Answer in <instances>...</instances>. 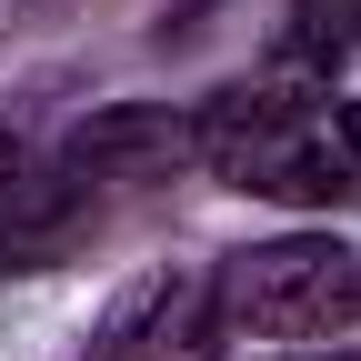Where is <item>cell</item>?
Here are the masks:
<instances>
[{"mask_svg": "<svg viewBox=\"0 0 361 361\" xmlns=\"http://www.w3.org/2000/svg\"><path fill=\"white\" fill-rule=\"evenodd\" d=\"M20 201H30V191H11V201H0V271H20V261L40 251V241H30V221H20Z\"/></svg>", "mask_w": 361, "mask_h": 361, "instance_id": "obj_5", "label": "cell"}, {"mask_svg": "<svg viewBox=\"0 0 361 361\" xmlns=\"http://www.w3.org/2000/svg\"><path fill=\"white\" fill-rule=\"evenodd\" d=\"M191 151L221 191H251L281 211H341L361 201V90L301 80V71L221 90L191 121Z\"/></svg>", "mask_w": 361, "mask_h": 361, "instance_id": "obj_1", "label": "cell"}, {"mask_svg": "<svg viewBox=\"0 0 361 361\" xmlns=\"http://www.w3.org/2000/svg\"><path fill=\"white\" fill-rule=\"evenodd\" d=\"M211 311H221V341H271V351L341 341L361 322V251L341 231H281V241L221 251Z\"/></svg>", "mask_w": 361, "mask_h": 361, "instance_id": "obj_2", "label": "cell"}, {"mask_svg": "<svg viewBox=\"0 0 361 361\" xmlns=\"http://www.w3.org/2000/svg\"><path fill=\"white\" fill-rule=\"evenodd\" d=\"M90 361H221L211 261H161L141 281H121L111 311L90 322Z\"/></svg>", "mask_w": 361, "mask_h": 361, "instance_id": "obj_3", "label": "cell"}, {"mask_svg": "<svg viewBox=\"0 0 361 361\" xmlns=\"http://www.w3.org/2000/svg\"><path fill=\"white\" fill-rule=\"evenodd\" d=\"M11 191H30V151H20V130L0 121V201H11Z\"/></svg>", "mask_w": 361, "mask_h": 361, "instance_id": "obj_6", "label": "cell"}, {"mask_svg": "<svg viewBox=\"0 0 361 361\" xmlns=\"http://www.w3.org/2000/svg\"><path fill=\"white\" fill-rule=\"evenodd\" d=\"M351 51H361V0H291L281 11V71L331 80Z\"/></svg>", "mask_w": 361, "mask_h": 361, "instance_id": "obj_4", "label": "cell"}, {"mask_svg": "<svg viewBox=\"0 0 361 361\" xmlns=\"http://www.w3.org/2000/svg\"><path fill=\"white\" fill-rule=\"evenodd\" d=\"M281 361H361V341H311V351H281Z\"/></svg>", "mask_w": 361, "mask_h": 361, "instance_id": "obj_7", "label": "cell"}]
</instances>
